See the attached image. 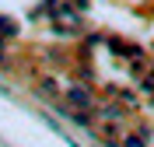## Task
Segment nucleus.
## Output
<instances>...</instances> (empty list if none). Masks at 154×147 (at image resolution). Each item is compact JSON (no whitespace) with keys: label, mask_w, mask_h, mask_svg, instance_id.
<instances>
[{"label":"nucleus","mask_w":154,"mask_h":147,"mask_svg":"<svg viewBox=\"0 0 154 147\" xmlns=\"http://www.w3.org/2000/svg\"><path fill=\"white\" fill-rule=\"evenodd\" d=\"M70 98H74V102H81V105H88V102H91V98H88L81 88H74V91H70Z\"/></svg>","instance_id":"nucleus-1"}]
</instances>
